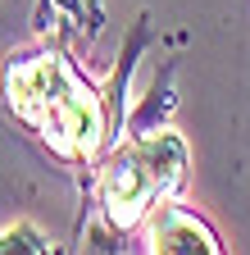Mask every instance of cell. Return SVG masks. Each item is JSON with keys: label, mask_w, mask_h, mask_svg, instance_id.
Segmentation results:
<instances>
[{"label": "cell", "mask_w": 250, "mask_h": 255, "mask_svg": "<svg viewBox=\"0 0 250 255\" xmlns=\"http://www.w3.org/2000/svg\"><path fill=\"white\" fill-rule=\"evenodd\" d=\"M146 251L150 255H223L214 223L177 201H164L146 219Z\"/></svg>", "instance_id": "obj_3"}, {"label": "cell", "mask_w": 250, "mask_h": 255, "mask_svg": "<svg viewBox=\"0 0 250 255\" xmlns=\"http://www.w3.org/2000/svg\"><path fill=\"white\" fill-rule=\"evenodd\" d=\"M0 255H59V246H50V237L27 219L0 223Z\"/></svg>", "instance_id": "obj_4"}, {"label": "cell", "mask_w": 250, "mask_h": 255, "mask_svg": "<svg viewBox=\"0 0 250 255\" xmlns=\"http://www.w3.org/2000/svg\"><path fill=\"white\" fill-rule=\"evenodd\" d=\"M0 96L27 132L73 169H96L123 132L114 96L91 82L55 41L14 50L0 69Z\"/></svg>", "instance_id": "obj_1"}, {"label": "cell", "mask_w": 250, "mask_h": 255, "mask_svg": "<svg viewBox=\"0 0 250 255\" xmlns=\"http://www.w3.org/2000/svg\"><path fill=\"white\" fill-rule=\"evenodd\" d=\"M182 178H186V141L168 128H150L128 141H114L96 164V205L105 228H114L118 237L141 228L164 201H173Z\"/></svg>", "instance_id": "obj_2"}]
</instances>
